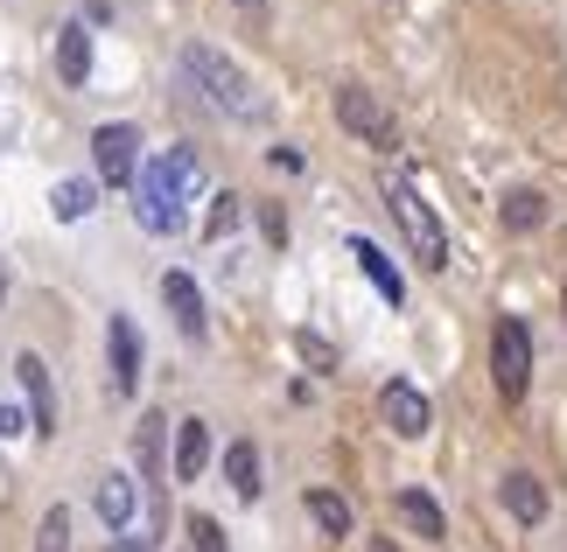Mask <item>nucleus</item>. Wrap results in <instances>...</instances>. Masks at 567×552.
Returning a JSON list of instances; mask_svg holds the SVG:
<instances>
[{"label":"nucleus","instance_id":"4be33fe9","mask_svg":"<svg viewBox=\"0 0 567 552\" xmlns=\"http://www.w3.org/2000/svg\"><path fill=\"white\" fill-rule=\"evenodd\" d=\"M35 552H71V511H42V524H35Z\"/></svg>","mask_w":567,"mask_h":552},{"label":"nucleus","instance_id":"c85d7f7f","mask_svg":"<svg viewBox=\"0 0 567 552\" xmlns=\"http://www.w3.org/2000/svg\"><path fill=\"white\" fill-rule=\"evenodd\" d=\"M364 552H400V545H392V539H372V545H364Z\"/></svg>","mask_w":567,"mask_h":552},{"label":"nucleus","instance_id":"20e7f679","mask_svg":"<svg viewBox=\"0 0 567 552\" xmlns=\"http://www.w3.org/2000/svg\"><path fill=\"white\" fill-rule=\"evenodd\" d=\"M491 378H497L505 406H518L533 392V329L518 315H497V329H491Z\"/></svg>","mask_w":567,"mask_h":552},{"label":"nucleus","instance_id":"f8f14e48","mask_svg":"<svg viewBox=\"0 0 567 552\" xmlns=\"http://www.w3.org/2000/svg\"><path fill=\"white\" fill-rule=\"evenodd\" d=\"M351 259H358V273L379 287V301H392V308L406 301V280H400V267H392V259L372 246V238H351Z\"/></svg>","mask_w":567,"mask_h":552},{"label":"nucleus","instance_id":"6e6552de","mask_svg":"<svg viewBox=\"0 0 567 552\" xmlns=\"http://www.w3.org/2000/svg\"><path fill=\"white\" fill-rule=\"evenodd\" d=\"M105 371H113L120 399H134V392H141V329L126 322V315L105 322Z\"/></svg>","mask_w":567,"mask_h":552},{"label":"nucleus","instance_id":"dca6fc26","mask_svg":"<svg viewBox=\"0 0 567 552\" xmlns=\"http://www.w3.org/2000/svg\"><path fill=\"white\" fill-rule=\"evenodd\" d=\"M301 503H309V518H316V532L322 539H351V503H343L337 490H309V497H301Z\"/></svg>","mask_w":567,"mask_h":552},{"label":"nucleus","instance_id":"bb28decb","mask_svg":"<svg viewBox=\"0 0 567 552\" xmlns=\"http://www.w3.org/2000/svg\"><path fill=\"white\" fill-rule=\"evenodd\" d=\"M105 552H147V539H134V532H120V539L105 545Z\"/></svg>","mask_w":567,"mask_h":552},{"label":"nucleus","instance_id":"5701e85b","mask_svg":"<svg viewBox=\"0 0 567 552\" xmlns=\"http://www.w3.org/2000/svg\"><path fill=\"white\" fill-rule=\"evenodd\" d=\"M238 217H246V204H238V196H210V225H204V238H231Z\"/></svg>","mask_w":567,"mask_h":552},{"label":"nucleus","instance_id":"412c9836","mask_svg":"<svg viewBox=\"0 0 567 552\" xmlns=\"http://www.w3.org/2000/svg\"><path fill=\"white\" fill-rule=\"evenodd\" d=\"M92 204H99V183H78V175H71V183H56V189H50V210L63 217V225H78V217H92Z\"/></svg>","mask_w":567,"mask_h":552},{"label":"nucleus","instance_id":"39448f33","mask_svg":"<svg viewBox=\"0 0 567 552\" xmlns=\"http://www.w3.org/2000/svg\"><path fill=\"white\" fill-rule=\"evenodd\" d=\"M337 126L358 134L364 147H379V154L400 147V126H392V113L379 105V92H364V84H337Z\"/></svg>","mask_w":567,"mask_h":552},{"label":"nucleus","instance_id":"a878e982","mask_svg":"<svg viewBox=\"0 0 567 552\" xmlns=\"http://www.w3.org/2000/svg\"><path fill=\"white\" fill-rule=\"evenodd\" d=\"M259 231H267V246H288V210H280V204H259Z\"/></svg>","mask_w":567,"mask_h":552},{"label":"nucleus","instance_id":"aec40b11","mask_svg":"<svg viewBox=\"0 0 567 552\" xmlns=\"http://www.w3.org/2000/svg\"><path fill=\"white\" fill-rule=\"evenodd\" d=\"M497 217H505V231H539V225H547V196H539V189H512Z\"/></svg>","mask_w":567,"mask_h":552},{"label":"nucleus","instance_id":"7c9ffc66","mask_svg":"<svg viewBox=\"0 0 567 552\" xmlns=\"http://www.w3.org/2000/svg\"><path fill=\"white\" fill-rule=\"evenodd\" d=\"M0 287H8V280H0Z\"/></svg>","mask_w":567,"mask_h":552},{"label":"nucleus","instance_id":"2eb2a0df","mask_svg":"<svg viewBox=\"0 0 567 552\" xmlns=\"http://www.w3.org/2000/svg\"><path fill=\"white\" fill-rule=\"evenodd\" d=\"M204 461H210V427H204V419H183V427H176V482H196Z\"/></svg>","mask_w":567,"mask_h":552},{"label":"nucleus","instance_id":"0eeeda50","mask_svg":"<svg viewBox=\"0 0 567 552\" xmlns=\"http://www.w3.org/2000/svg\"><path fill=\"white\" fill-rule=\"evenodd\" d=\"M379 419H385V427L400 434V440H421V434L434 427V406H427V392H421V385L392 378V385L379 392Z\"/></svg>","mask_w":567,"mask_h":552},{"label":"nucleus","instance_id":"cd10ccee","mask_svg":"<svg viewBox=\"0 0 567 552\" xmlns=\"http://www.w3.org/2000/svg\"><path fill=\"white\" fill-rule=\"evenodd\" d=\"M14 427H21V419H14V413H8V406H0V440H8V434H14Z\"/></svg>","mask_w":567,"mask_h":552},{"label":"nucleus","instance_id":"7ed1b4c3","mask_svg":"<svg viewBox=\"0 0 567 552\" xmlns=\"http://www.w3.org/2000/svg\"><path fill=\"white\" fill-rule=\"evenodd\" d=\"M385 210L400 217L413 259H421L427 273H442V267H449V231H442V217H434V204L421 196V183H413V175H385Z\"/></svg>","mask_w":567,"mask_h":552},{"label":"nucleus","instance_id":"c756f323","mask_svg":"<svg viewBox=\"0 0 567 552\" xmlns=\"http://www.w3.org/2000/svg\"><path fill=\"white\" fill-rule=\"evenodd\" d=\"M238 8H267V0H238Z\"/></svg>","mask_w":567,"mask_h":552},{"label":"nucleus","instance_id":"393cba45","mask_svg":"<svg viewBox=\"0 0 567 552\" xmlns=\"http://www.w3.org/2000/svg\"><path fill=\"white\" fill-rule=\"evenodd\" d=\"M295 350H301V357H309L316 371H337V350H330V343H322V336H316V329H295Z\"/></svg>","mask_w":567,"mask_h":552},{"label":"nucleus","instance_id":"9d476101","mask_svg":"<svg viewBox=\"0 0 567 552\" xmlns=\"http://www.w3.org/2000/svg\"><path fill=\"white\" fill-rule=\"evenodd\" d=\"M134 503H141V490H134V476H120V469H105L99 476V490H92V511H99V524L105 532H126V524H134Z\"/></svg>","mask_w":567,"mask_h":552},{"label":"nucleus","instance_id":"9b49d317","mask_svg":"<svg viewBox=\"0 0 567 552\" xmlns=\"http://www.w3.org/2000/svg\"><path fill=\"white\" fill-rule=\"evenodd\" d=\"M162 301H168V315H176L183 336L204 343V294H196V280L189 273H162Z\"/></svg>","mask_w":567,"mask_h":552},{"label":"nucleus","instance_id":"f3484780","mask_svg":"<svg viewBox=\"0 0 567 552\" xmlns=\"http://www.w3.org/2000/svg\"><path fill=\"white\" fill-rule=\"evenodd\" d=\"M392 503H400V518H406L421 539H449V518H442V503H434L427 490H400Z\"/></svg>","mask_w":567,"mask_h":552},{"label":"nucleus","instance_id":"b1692460","mask_svg":"<svg viewBox=\"0 0 567 552\" xmlns=\"http://www.w3.org/2000/svg\"><path fill=\"white\" fill-rule=\"evenodd\" d=\"M189 552H225V524L196 511V518H189Z\"/></svg>","mask_w":567,"mask_h":552},{"label":"nucleus","instance_id":"1a4fd4ad","mask_svg":"<svg viewBox=\"0 0 567 552\" xmlns=\"http://www.w3.org/2000/svg\"><path fill=\"white\" fill-rule=\"evenodd\" d=\"M14 378H21V392H29V413H35V434L50 440L56 434V385H50V364L35 357V350H21L14 357Z\"/></svg>","mask_w":567,"mask_h":552},{"label":"nucleus","instance_id":"f257e3e1","mask_svg":"<svg viewBox=\"0 0 567 552\" xmlns=\"http://www.w3.org/2000/svg\"><path fill=\"white\" fill-rule=\"evenodd\" d=\"M196 189H204V162H196L189 147H168V154H155V162H141V175H134V217H141V231L176 238L189 225V196Z\"/></svg>","mask_w":567,"mask_h":552},{"label":"nucleus","instance_id":"4468645a","mask_svg":"<svg viewBox=\"0 0 567 552\" xmlns=\"http://www.w3.org/2000/svg\"><path fill=\"white\" fill-rule=\"evenodd\" d=\"M505 511L518 524H539V518H547V482H539L533 469H512L505 476Z\"/></svg>","mask_w":567,"mask_h":552},{"label":"nucleus","instance_id":"a211bd4d","mask_svg":"<svg viewBox=\"0 0 567 552\" xmlns=\"http://www.w3.org/2000/svg\"><path fill=\"white\" fill-rule=\"evenodd\" d=\"M225 482H231L246 503L259 497V448H252V440H231V448H225Z\"/></svg>","mask_w":567,"mask_h":552},{"label":"nucleus","instance_id":"f03ea898","mask_svg":"<svg viewBox=\"0 0 567 552\" xmlns=\"http://www.w3.org/2000/svg\"><path fill=\"white\" fill-rule=\"evenodd\" d=\"M183 71H189V84H196V92H204L225 119H267V98H259V84L238 71L225 50H210V42H189V50H183Z\"/></svg>","mask_w":567,"mask_h":552},{"label":"nucleus","instance_id":"423d86ee","mask_svg":"<svg viewBox=\"0 0 567 552\" xmlns=\"http://www.w3.org/2000/svg\"><path fill=\"white\" fill-rule=\"evenodd\" d=\"M92 162H99V183L134 189V175H141V134H134L126 119L99 126V134H92Z\"/></svg>","mask_w":567,"mask_h":552},{"label":"nucleus","instance_id":"6ab92c4d","mask_svg":"<svg viewBox=\"0 0 567 552\" xmlns=\"http://www.w3.org/2000/svg\"><path fill=\"white\" fill-rule=\"evenodd\" d=\"M134 455H141V469H147V476H162V461H168V419H162V413H141Z\"/></svg>","mask_w":567,"mask_h":552},{"label":"nucleus","instance_id":"ddd939ff","mask_svg":"<svg viewBox=\"0 0 567 552\" xmlns=\"http://www.w3.org/2000/svg\"><path fill=\"white\" fill-rule=\"evenodd\" d=\"M56 77L63 84L92 77V35H84V21H63V29H56Z\"/></svg>","mask_w":567,"mask_h":552}]
</instances>
